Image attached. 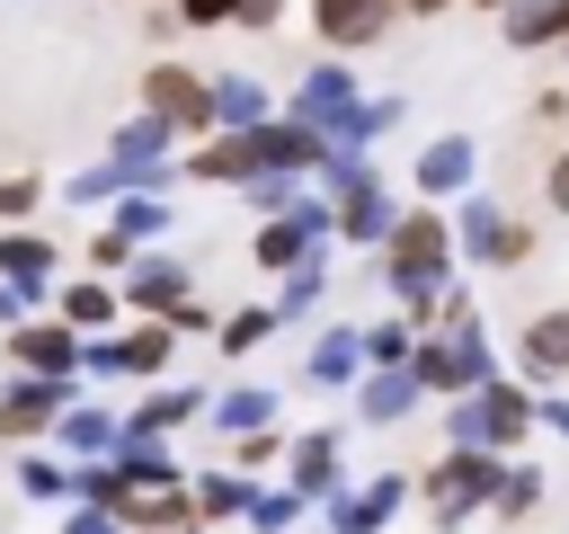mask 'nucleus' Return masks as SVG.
I'll return each instance as SVG.
<instances>
[{
    "instance_id": "11",
    "label": "nucleus",
    "mask_w": 569,
    "mask_h": 534,
    "mask_svg": "<svg viewBox=\"0 0 569 534\" xmlns=\"http://www.w3.org/2000/svg\"><path fill=\"white\" fill-rule=\"evenodd\" d=\"M116 294H124V312H142V320H169L178 303H196V276H187V258H169V249H133V267L116 276Z\"/></svg>"
},
{
    "instance_id": "34",
    "label": "nucleus",
    "mask_w": 569,
    "mask_h": 534,
    "mask_svg": "<svg viewBox=\"0 0 569 534\" xmlns=\"http://www.w3.org/2000/svg\"><path fill=\"white\" fill-rule=\"evenodd\" d=\"M240 196H249V214L267 222V214H293L311 187H302V178H284V169H267V178H240Z\"/></svg>"
},
{
    "instance_id": "14",
    "label": "nucleus",
    "mask_w": 569,
    "mask_h": 534,
    "mask_svg": "<svg viewBox=\"0 0 569 534\" xmlns=\"http://www.w3.org/2000/svg\"><path fill=\"white\" fill-rule=\"evenodd\" d=\"M471 169H480V142H471V134H436V142L409 160V196H418V205H453V196H471Z\"/></svg>"
},
{
    "instance_id": "49",
    "label": "nucleus",
    "mask_w": 569,
    "mask_h": 534,
    "mask_svg": "<svg viewBox=\"0 0 569 534\" xmlns=\"http://www.w3.org/2000/svg\"><path fill=\"white\" fill-rule=\"evenodd\" d=\"M18 312H27V303H18V294H9V285H0V329H9V320H18Z\"/></svg>"
},
{
    "instance_id": "3",
    "label": "nucleus",
    "mask_w": 569,
    "mask_h": 534,
    "mask_svg": "<svg viewBox=\"0 0 569 534\" xmlns=\"http://www.w3.org/2000/svg\"><path fill=\"white\" fill-rule=\"evenodd\" d=\"M445 445L525 454V445H533V383H516V374H489V383L453 392V409H445Z\"/></svg>"
},
{
    "instance_id": "51",
    "label": "nucleus",
    "mask_w": 569,
    "mask_h": 534,
    "mask_svg": "<svg viewBox=\"0 0 569 534\" xmlns=\"http://www.w3.org/2000/svg\"><path fill=\"white\" fill-rule=\"evenodd\" d=\"M560 53H569V36H560Z\"/></svg>"
},
{
    "instance_id": "40",
    "label": "nucleus",
    "mask_w": 569,
    "mask_h": 534,
    "mask_svg": "<svg viewBox=\"0 0 569 534\" xmlns=\"http://www.w3.org/2000/svg\"><path fill=\"white\" fill-rule=\"evenodd\" d=\"M44 205V178H0V222H36Z\"/></svg>"
},
{
    "instance_id": "41",
    "label": "nucleus",
    "mask_w": 569,
    "mask_h": 534,
    "mask_svg": "<svg viewBox=\"0 0 569 534\" xmlns=\"http://www.w3.org/2000/svg\"><path fill=\"white\" fill-rule=\"evenodd\" d=\"M62 196H71V205H116V169L98 160V169H80V178H71Z\"/></svg>"
},
{
    "instance_id": "21",
    "label": "nucleus",
    "mask_w": 569,
    "mask_h": 534,
    "mask_svg": "<svg viewBox=\"0 0 569 534\" xmlns=\"http://www.w3.org/2000/svg\"><path fill=\"white\" fill-rule=\"evenodd\" d=\"M418 400H427V392H418V374H409V365H373V374L356 383V418H365V427H400Z\"/></svg>"
},
{
    "instance_id": "20",
    "label": "nucleus",
    "mask_w": 569,
    "mask_h": 534,
    "mask_svg": "<svg viewBox=\"0 0 569 534\" xmlns=\"http://www.w3.org/2000/svg\"><path fill=\"white\" fill-rule=\"evenodd\" d=\"M53 320H71L80 338H107V329L124 320V294H116V276H80V285H62V294H53Z\"/></svg>"
},
{
    "instance_id": "15",
    "label": "nucleus",
    "mask_w": 569,
    "mask_h": 534,
    "mask_svg": "<svg viewBox=\"0 0 569 534\" xmlns=\"http://www.w3.org/2000/svg\"><path fill=\"white\" fill-rule=\"evenodd\" d=\"M400 498H409V472H382V481H365V490H329L320 516H329V534H382V525L400 516Z\"/></svg>"
},
{
    "instance_id": "23",
    "label": "nucleus",
    "mask_w": 569,
    "mask_h": 534,
    "mask_svg": "<svg viewBox=\"0 0 569 534\" xmlns=\"http://www.w3.org/2000/svg\"><path fill=\"white\" fill-rule=\"evenodd\" d=\"M302 374L320 383V392H347V383H365V329H320L311 338V356H302Z\"/></svg>"
},
{
    "instance_id": "30",
    "label": "nucleus",
    "mask_w": 569,
    "mask_h": 534,
    "mask_svg": "<svg viewBox=\"0 0 569 534\" xmlns=\"http://www.w3.org/2000/svg\"><path fill=\"white\" fill-rule=\"evenodd\" d=\"M276 329H284V320H276V303H240V312H222V320H213V347H222V356H249V347H267Z\"/></svg>"
},
{
    "instance_id": "26",
    "label": "nucleus",
    "mask_w": 569,
    "mask_h": 534,
    "mask_svg": "<svg viewBox=\"0 0 569 534\" xmlns=\"http://www.w3.org/2000/svg\"><path fill=\"white\" fill-rule=\"evenodd\" d=\"M533 507H542V463L507 454V463H498V490H489V516H498V525H525Z\"/></svg>"
},
{
    "instance_id": "8",
    "label": "nucleus",
    "mask_w": 569,
    "mask_h": 534,
    "mask_svg": "<svg viewBox=\"0 0 569 534\" xmlns=\"http://www.w3.org/2000/svg\"><path fill=\"white\" fill-rule=\"evenodd\" d=\"M71 400H80V374H9V392H0V445H44Z\"/></svg>"
},
{
    "instance_id": "6",
    "label": "nucleus",
    "mask_w": 569,
    "mask_h": 534,
    "mask_svg": "<svg viewBox=\"0 0 569 534\" xmlns=\"http://www.w3.org/2000/svg\"><path fill=\"white\" fill-rule=\"evenodd\" d=\"M142 107H151L178 142H204V134H213V71H196V62H178V53H151Z\"/></svg>"
},
{
    "instance_id": "28",
    "label": "nucleus",
    "mask_w": 569,
    "mask_h": 534,
    "mask_svg": "<svg viewBox=\"0 0 569 534\" xmlns=\"http://www.w3.org/2000/svg\"><path fill=\"white\" fill-rule=\"evenodd\" d=\"M178 214H169V196H116L107 205V231H124L133 249H160V231H169Z\"/></svg>"
},
{
    "instance_id": "36",
    "label": "nucleus",
    "mask_w": 569,
    "mask_h": 534,
    "mask_svg": "<svg viewBox=\"0 0 569 534\" xmlns=\"http://www.w3.org/2000/svg\"><path fill=\"white\" fill-rule=\"evenodd\" d=\"M284 445H293V436L249 427V436H231V472H249V481H258V472H276V463H284Z\"/></svg>"
},
{
    "instance_id": "2",
    "label": "nucleus",
    "mask_w": 569,
    "mask_h": 534,
    "mask_svg": "<svg viewBox=\"0 0 569 534\" xmlns=\"http://www.w3.org/2000/svg\"><path fill=\"white\" fill-rule=\"evenodd\" d=\"M320 205H329V240H356V249H382V231H391V187H382V169L365 160V151H329L320 169Z\"/></svg>"
},
{
    "instance_id": "13",
    "label": "nucleus",
    "mask_w": 569,
    "mask_h": 534,
    "mask_svg": "<svg viewBox=\"0 0 569 534\" xmlns=\"http://www.w3.org/2000/svg\"><path fill=\"white\" fill-rule=\"evenodd\" d=\"M302 18H311V36H320V53H365V44H382L391 36V0H302Z\"/></svg>"
},
{
    "instance_id": "43",
    "label": "nucleus",
    "mask_w": 569,
    "mask_h": 534,
    "mask_svg": "<svg viewBox=\"0 0 569 534\" xmlns=\"http://www.w3.org/2000/svg\"><path fill=\"white\" fill-rule=\"evenodd\" d=\"M542 205L569 222V142H560V151H551V169H542Z\"/></svg>"
},
{
    "instance_id": "42",
    "label": "nucleus",
    "mask_w": 569,
    "mask_h": 534,
    "mask_svg": "<svg viewBox=\"0 0 569 534\" xmlns=\"http://www.w3.org/2000/svg\"><path fill=\"white\" fill-rule=\"evenodd\" d=\"M178 9V27H231L240 18V0H169Z\"/></svg>"
},
{
    "instance_id": "5",
    "label": "nucleus",
    "mask_w": 569,
    "mask_h": 534,
    "mask_svg": "<svg viewBox=\"0 0 569 534\" xmlns=\"http://www.w3.org/2000/svg\"><path fill=\"white\" fill-rule=\"evenodd\" d=\"M498 463H507V454H489V445H445V454L427 463V481H418V498H427V516H436V534H453L462 516H489V490H498Z\"/></svg>"
},
{
    "instance_id": "10",
    "label": "nucleus",
    "mask_w": 569,
    "mask_h": 534,
    "mask_svg": "<svg viewBox=\"0 0 569 534\" xmlns=\"http://www.w3.org/2000/svg\"><path fill=\"white\" fill-rule=\"evenodd\" d=\"M311 249H329V205H320V187H311L293 214H267V222L249 231V258H258L267 276H284V267L311 258Z\"/></svg>"
},
{
    "instance_id": "35",
    "label": "nucleus",
    "mask_w": 569,
    "mask_h": 534,
    "mask_svg": "<svg viewBox=\"0 0 569 534\" xmlns=\"http://www.w3.org/2000/svg\"><path fill=\"white\" fill-rule=\"evenodd\" d=\"M18 490H27V498H71V463L27 445V454H18Z\"/></svg>"
},
{
    "instance_id": "19",
    "label": "nucleus",
    "mask_w": 569,
    "mask_h": 534,
    "mask_svg": "<svg viewBox=\"0 0 569 534\" xmlns=\"http://www.w3.org/2000/svg\"><path fill=\"white\" fill-rule=\"evenodd\" d=\"M516 365H525L533 383H560V374H569V303H551V312H533V320L516 329Z\"/></svg>"
},
{
    "instance_id": "12",
    "label": "nucleus",
    "mask_w": 569,
    "mask_h": 534,
    "mask_svg": "<svg viewBox=\"0 0 569 534\" xmlns=\"http://www.w3.org/2000/svg\"><path fill=\"white\" fill-rule=\"evenodd\" d=\"M0 347H9L18 374H80V329L53 320V312H18V320L0 329Z\"/></svg>"
},
{
    "instance_id": "46",
    "label": "nucleus",
    "mask_w": 569,
    "mask_h": 534,
    "mask_svg": "<svg viewBox=\"0 0 569 534\" xmlns=\"http://www.w3.org/2000/svg\"><path fill=\"white\" fill-rule=\"evenodd\" d=\"M284 9H293V0H240L231 27H284Z\"/></svg>"
},
{
    "instance_id": "27",
    "label": "nucleus",
    "mask_w": 569,
    "mask_h": 534,
    "mask_svg": "<svg viewBox=\"0 0 569 534\" xmlns=\"http://www.w3.org/2000/svg\"><path fill=\"white\" fill-rule=\"evenodd\" d=\"M320 294H329V249H311V258H293V267L276 276V320L320 312Z\"/></svg>"
},
{
    "instance_id": "17",
    "label": "nucleus",
    "mask_w": 569,
    "mask_h": 534,
    "mask_svg": "<svg viewBox=\"0 0 569 534\" xmlns=\"http://www.w3.org/2000/svg\"><path fill=\"white\" fill-rule=\"evenodd\" d=\"M338 445H347L338 427H311V436H293V445H284V481H293L311 507H320L329 490H347V463H338Z\"/></svg>"
},
{
    "instance_id": "1",
    "label": "nucleus",
    "mask_w": 569,
    "mask_h": 534,
    "mask_svg": "<svg viewBox=\"0 0 569 534\" xmlns=\"http://www.w3.org/2000/svg\"><path fill=\"white\" fill-rule=\"evenodd\" d=\"M382 285H391V303H400L409 329L436 320V303L453 285V222H445V205H400L391 214V231H382Z\"/></svg>"
},
{
    "instance_id": "25",
    "label": "nucleus",
    "mask_w": 569,
    "mask_h": 534,
    "mask_svg": "<svg viewBox=\"0 0 569 534\" xmlns=\"http://www.w3.org/2000/svg\"><path fill=\"white\" fill-rule=\"evenodd\" d=\"M276 116V89L249 80V71H213V134H240V125H267Z\"/></svg>"
},
{
    "instance_id": "50",
    "label": "nucleus",
    "mask_w": 569,
    "mask_h": 534,
    "mask_svg": "<svg viewBox=\"0 0 569 534\" xmlns=\"http://www.w3.org/2000/svg\"><path fill=\"white\" fill-rule=\"evenodd\" d=\"M462 9H480V18H498V9H507V0H462Z\"/></svg>"
},
{
    "instance_id": "16",
    "label": "nucleus",
    "mask_w": 569,
    "mask_h": 534,
    "mask_svg": "<svg viewBox=\"0 0 569 534\" xmlns=\"http://www.w3.org/2000/svg\"><path fill=\"white\" fill-rule=\"evenodd\" d=\"M0 285H9L18 303H53V240L27 231V222H9V231H0Z\"/></svg>"
},
{
    "instance_id": "37",
    "label": "nucleus",
    "mask_w": 569,
    "mask_h": 534,
    "mask_svg": "<svg viewBox=\"0 0 569 534\" xmlns=\"http://www.w3.org/2000/svg\"><path fill=\"white\" fill-rule=\"evenodd\" d=\"M409 347H418V329L391 312V320H373L365 329V365H409Z\"/></svg>"
},
{
    "instance_id": "9",
    "label": "nucleus",
    "mask_w": 569,
    "mask_h": 534,
    "mask_svg": "<svg viewBox=\"0 0 569 534\" xmlns=\"http://www.w3.org/2000/svg\"><path fill=\"white\" fill-rule=\"evenodd\" d=\"M178 329L169 320H116L107 338H80V374H169Z\"/></svg>"
},
{
    "instance_id": "47",
    "label": "nucleus",
    "mask_w": 569,
    "mask_h": 534,
    "mask_svg": "<svg viewBox=\"0 0 569 534\" xmlns=\"http://www.w3.org/2000/svg\"><path fill=\"white\" fill-rule=\"evenodd\" d=\"M533 427H551V436H569V400H551V392H533Z\"/></svg>"
},
{
    "instance_id": "38",
    "label": "nucleus",
    "mask_w": 569,
    "mask_h": 534,
    "mask_svg": "<svg viewBox=\"0 0 569 534\" xmlns=\"http://www.w3.org/2000/svg\"><path fill=\"white\" fill-rule=\"evenodd\" d=\"M400 116H409V98H400V89H391V98H365V116H356V134H365V151H373V142H382V134H391Z\"/></svg>"
},
{
    "instance_id": "22",
    "label": "nucleus",
    "mask_w": 569,
    "mask_h": 534,
    "mask_svg": "<svg viewBox=\"0 0 569 534\" xmlns=\"http://www.w3.org/2000/svg\"><path fill=\"white\" fill-rule=\"evenodd\" d=\"M498 36H507L516 53H560V36H569V0H507V9H498Z\"/></svg>"
},
{
    "instance_id": "24",
    "label": "nucleus",
    "mask_w": 569,
    "mask_h": 534,
    "mask_svg": "<svg viewBox=\"0 0 569 534\" xmlns=\"http://www.w3.org/2000/svg\"><path fill=\"white\" fill-rule=\"evenodd\" d=\"M196 409H204V392H196V383H151V392L124 409V436H178Z\"/></svg>"
},
{
    "instance_id": "48",
    "label": "nucleus",
    "mask_w": 569,
    "mask_h": 534,
    "mask_svg": "<svg viewBox=\"0 0 569 534\" xmlns=\"http://www.w3.org/2000/svg\"><path fill=\"white\" fill-rule=\"evenodd\" d=\"M400 18H445V9H462V0H391Z\"/></svg>"
},
{
    "instance_id": "7",
    "label": "nucleus",
    "mask_w": 569,
    "mask_h": 534,
    "mask_svg": "<svg viewBox=\"0 0 569 534\" xmlns=\"http://www.w3.org/2000/svg\"><path fill=\"white\" fill-rule=\"evenodd\" d=\"M445 222H453V258H471V267H525L533 258V222H516L489 196H462V214H445Z\"/></svg>"
},
{
    "instance_id": "32",
    "label": "nucleus",
    "mask_w": 569,
    "mask_h": 534,
    "mask_svg": "<svg viewBox=\"0 0 569 534\" xmlns=\"http://www.w3.org/2000/svg\"><path fill=\"white\" fill-rule=\"evenodd\" d=\"M213 418H222V436H249V427H276V400L258 392V383H231L222 400H204Z\"/></svg>"
},
{
    "instance_id": "18",
    "label": "nucleus",
    "mask_w": 569,
    "mask_h": 534,
    "mask_svg": "<svg viewBox=\"0 0 569 534\" xmlns=\"http://www.w3.org/2000/svg\"><path fill=\"white\" fill-rule=\"evenodd\" d=\"M116 436H124V409H107V400H71V409L53 418L44 445H62L71 463H98V454H116Z\"/></svg>"
},
{
    "instance_id": "39",
    "label": "nucleus",
    "mask_w": 569,
    "mask_h": 534,
    "mask_svg": "<svg viewBox=\"0 0 569 534\" xmlns=\"http://www.w3.org/2000/svg\"><path fill=\"white\" fill-rule=\"evenodd\" d=\"M133 267V240L124 231H89V276H124Z\"/></svg>"
},
{
    "instance_id": "29",
    "label": "nucleus",
    "mask_w": 569,
    "mask_h": 534,
    "mask_svg": "<svg viewBox=\"0 0 569 534\" xmlns=\"http://www.w3.org/2000/svg\"><path fill=\"white\" fill-rule=\"evenodd\" d=\"M178 151V134L151 116V107H133L124 125H116V142H107V160H169Z\"/></svg>"
},
{
    "instance_id": "31",
    "label": "nucleus",
    "mask_w": 569,
    "mask_h": 534,
    "mask_svg": "<svg viewBox=\"0 0 569 534\" xmlns=\"http://www.w3.org/2000/svg\"><path fill=\"white\" fill-rule=\"evenodd\" d=\"M249 472H204V481H187V498H196V516L204 525H222V516H249Z\"/></svg>"
},
{
    "instance_id": "44",
    "label": "nucleus",
    "mask_w": 569,
    "mask_h": 534,
    "mask_svg": "<svg viewBox=\"0 0 569 534\" xmlns=\"http://www.w3.org/2000/svg\"><path fill=\"white\" fill-rule=\"evenodd\" d=\"M62 534H124L107 507H89V498H71V516H62Z\"/></svg>"
},
{
    "instance_id": "33",
    "label": "nucleus",
    "mask_w": 569,
    "mask_h": 534,
    "mask_svg": "<svg viewBox=\"0 0 569 534\" xmlns=\"http://www.w3.org/2000/svg\"><path fill=\"white\" fill-rule=\"evenodd\" d=\"M302 507H311V498H302L293 481H284V490H249V516H240V525H249V534H293Z\"/></svg>"
},
{
    "instance_id": "45",
    "label": "nucleus",
    "mask_w": 569,
    "mask_h": 534,
    "mask_svg": "<svg viewBox=\"0 0 569 534\" xmlns=\"http://www.w3.org/2000/svg\"><path fill=\"white\" fill-rule=\"evenodd\" d=\"M142 36H151V53H169L178 44V9H142Z\"/></svg>"
},
{
    "instance_id": "4",
    "label": "nucleus",
    "mask_w": 569,
    "mask_h": 534,
    "mask_svg": "<svg viewBox=\"0 0 569 534\" xmlns=\"http://www.w3.org/2000/svg\"><path fill=\"white\" fill-rule=\"evenodd\" d=\"M276 116L311 125L329 151H365V134H356V116H365V89H356L347 53H311V71H302V80L276 98Z\"/></svg>"
}]
</instances>
